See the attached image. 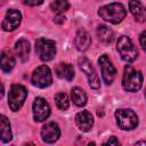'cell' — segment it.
<instances>
[{
    "mask_svg": "<svg viewBox=\"0 0 146 146\" xmlns=\"http://www.w3.org/2000/svg\"><path fill=\"white\" fill-rule=\"evenodd\" d=\"M98 15L100 16V18H103L104 21L111 24H119L124 19L127 15V10L122 3L113 2L102 6L98 9Z\"/></svg>",
    "mask_w": 146,
    "mask_h": 146,
    "instance_id": "obj_1",
    "label": "cell"
},
{
    "mask_svg": "<svg viewBox=\"0 0 146 146\" xmlns=\"http://www.w3.org/2000/svg\"><path fill=\"white\" fill-rule=\"evenodd\" d=\"M143 86V74L131 67L130 65H127L124 67V73L122 78V87L124 90L129 92H136L138 91Z\"/></svg>",
    "mask_w": 146,
    "mask_h": 146,
    "instance_id": "obj_2",
    "label": "cell"
},
{
    "mask_svg": "<svg viewBox=\"0 0 146 146\" xmlns=\"http://www.w3.org/2000/svg\"><path fill=\"white\" fill-rule=\"evenodd\" d=\"M116 49H117L121 58L123 60H125L127 63L133 62L138 56L137 48L135 47L131 39L127 35H121L119 38L117 43H116Z\"/></svg>",
    "mask_w": 146,
    "mask_h": 146,
    "instance_id": "obj_3",
    "label": "cell"
},
{
    "mask_svg": "<svg viewBox=\"0 0 146 146\" xmlns=\"http://www.w3.org/2000/svg\"><path fill=\"white\" fill-rule=\"evenodd\" d=\"M115 120L122 130H133L138 125L137 114L129 108H120L115 112Z\"/></svg>",
    "mask_w": 146,
    "mask_h": 146,
    "instance_id": "obj_4",
    "label": "cell"
},
{
    "mask_svg": "<svg viewBox=\"0 0 146 146\" xmlns=\"http://www.w3.org/2000/svg\"><path fill=\"white\" fill-rule=\"evenodd\" d=\"M35 52L42 62L54 59L56 55V43L50 39L40 38L35 41Z\"/></svg>",
    "mask_w": 146,
    "mask_h": 146,
    "instance_id": "obj_5",
    "label": "cell"
},
{
    "mask_svg": "<svg viewBox=\"0 0 146 146\" xmlns=\"http://www.w3.org/2000/svg\"><path fill=\"white\" fill-rule=\"evenodd\" d=\"M27 96V90L24 86L22 84H13L9 89V95H8V105L13 112L18 111Z\"/></svg>",
    "mask_w": 146,
    "mask_h": 146,
    "instance_id": "obj_6",
    "label": "cell"
},
{
    "mask_svg": "<svg viewBox=\"0 0 146 146\" xmlns=\"http://www.w3.org/2000/svg\"><path fill=\"white\" fill-rule=\"evenodd\" d=\"M31 82L38 88H47L52 83V75L50 68L46 65L36 67L31 76Z\"/></svg>",
    "mask_w": 146,
    "mask_h": 146,
    "instance_id": "obj_7",
    "label": "cell"
},
{
    "mask_svg": "<svg viewBox=\"0 0 146 146\" xmlns=\"http://www.w3.org/2000/svg\"><path fill=\"white\" fill-rule=\"evenodd\" d=\"M98 64H99V67L102 71V76H103L105 84H107V86L112 84L116 76V70H115L114 65L112 64V62L110 60V58L107 57V55H102L98 58Z\"/></svg>",
    "mask_w": 146,
    "mask_h": 146,
    "instance_id": "obj_8",
    "label": "cell"
},
{
    "mask_svg": "<svg viewBox=\"0 0 146 146\" xmlns=\"http://www.w3.org/2000/svg\"><path fill=\"white\" fill-rule=\"evenodd\" d=\"M78 65L80 67V70L86 73L87 78H88V82H89V86L92 88V89H98L100 87V82H99V78L95 71V68L92 67L91 63L89 62L88 58L86 57H81L79 58L78 60Z\"/></svg>",
    "mask_w": 146,
    "mask_h": 146,
    "instance_id": "obj_9",
    "label": "cell"
},
{
    "mask_svg": "<svg viewBox=\"0 0 146 146\" xmlns=\"http://www.w3.org/2000/svg\"><path fill=\"white\" fill-rule=\"evenodd\" d=\"M50 115V106L42 97H36L33 102V117L36 122H42Z\"/></svg>",
    "mask_w": 146,
    "mask_h": 146,
    "instance_id": "obj_10",
    "label": "cell"
},
{
    "mask_svg": "<svg viewBox=\"0 0 146 146\" xmlns=\"http://www.w3.org/2000/svg\"><path fill=\"white\" fill-rule=\"evenodd\" d=\"M60 129L56 122H48L41 128V138L47 144H52L58 140Z\"/></svg>",
    "mask_w": 146,
    "mask_h": 146,
    "instance_id": "obj_11",
    "label": "cell"
},
{
    "mask_svg": "<svg viewBox=\"0 0 146 146\" xmlns=\"http://www.w3.org/2000/svg\"><path fill=\"white\" fill-rule=\"evenodd\" d=\"M22 22V14L16 9H9L2 21V29L7 32H11L16 30Z\"/></svg>",
    "mask_w": 146,
    "mask_h": 146,
    "instance_id": "obj_12",
    "label": "cell"
},
{
    "mask_svg": "<svg viewBox=\"0 0 146 146\" xmlns=\"http://www.w3.org/2000/svg\"><path fill=\"white\" fill-rule=\"evenodd\" d=\"M75 123L81 131L88 132L91 130V128L94 125V117L90 112L81 111L75 115Z\"/></svg>",
    "mask_w": 146,
    "mask_h": 146,
    "instance_id": "obj_13",
    "label": "cell"
},
{
    "mask_svg": "<svg viewBox=\"0 0 146 146\" xmlns=\"http://www.w3.org/2000/svg\"><path fill=\"white\" fill-rule=\"evenodd\" d=\"M74 44H75V48L79 50V51H84L87 50L90 44H91V36L90 34L83 30V29H80L76 34H75V38H74Z\"/></svg>",
    "mask_w": 146,
    "mask_h": 146,
    "instance_id": "obj_14",
    "label": "cell"
},
{
    "mask_svg": "<svg viewBox=\"0 0 146 146\" xmlns=\"http://www.w3.org/2000/svg\"><path fill=\"white\" fill-rule=\"evenodd\" d=\"M129 9L133 15L137 22H145L146 21V8L139 0H130L129 1Z\"/></svg>",
    "mask_w": 146,
    "mask_h": 146,
    "instance_id": "obj_15",
    "label": "cell"
},
{
    "mask_svg": "<svg viewBox=\"0 0 146 146\" xmlns=\"http://www.w3.org/2000/svg\"><path fill=\"white\" fill-rule=\"evenodd\" d=\"M55 73L59 79L71 81V80H73V76H74V68L71 64L59 63L55 67Z\"/></svg>",
    "mask_w": 146,
    "mask_h": 146,
    "instance_id": "obj_16",
    "label": "cell"
},
{
    "mask_svg": "<svg viewBox=\"0 0 146 146\" xmlns=\"http://www.w3.org/2000/svg\"><path fill=\"white\" fill-rule=\"evenodd\" d=\"M15 52L17 55V57L22 60L25 62L29 57V52H30V43L27 40L25 39H21L15 43Z\"/></svg>",
    "mask_w": 146,
    "mask_h": 146,
    "instance_id": "obj_17",
    "label": "cell"
},
{
    "mask_svg": "<svg viewBox=\"0 0 146 146\" xmlns=\"http://www.w3.org/2000/svg\"><path fill=\"white\" fill-rule=\"evenodd\" d=\"M97 36H98L99 41L104 44H110L114 40L113 31L105 25H99L97 27Z\"/></svg>",
    "mask_w": 146,
    "mask_h": 146,
    "instance_id": "obj_18",
    "label": "cell"
},
{
    "mask_svg": "<svg viewBox=\"0 0 146 146\" xmlns=\"http://www.w3.org/2000/svg\"><path fill=\"white\" fill-rule=\"evenodd\" d=\"M15 66V58L8 50L1 52V70L5 73H9Z\"/></svg>",
    "mask_w": 146,
    "mask_h": 146,
    "instance_id": "obj_19",
    "label": "cell"
},
{
    "mask_svg": "<svg viewBox=\"0 0 146 146\" xmlns=\"http://www.w3.org/2000/svg\"><path fill=\"white\" fill-rule=\"evenodd\" d=\"M71 98H72L73 103L76 106H79V107H82V106H84L87 104V94L80 87H74L72 89V91H71Z\"/></svg>",
    "mask_w": 146,
    "mask_h": 146,
    "instance_id": "obj_20",
    "label": "cell"
},
{
    "mask_svg": "<svg viewBox=\"0 0 146 146\" xmlns=\"http://www.w3.org/2000/svg\"><path fill=\"white\" fill-rule=\"evenodd\" d=\"M0 131H1V141L2 143H8L11 140V129H10V123L8 119L2 115L1 116V123H0Z\"/></svg>",
    "mask_w": 146,
    "mask_h": 146,
    "instance_id": "obj_21",
    "label": "cell"
},
{
    "mask_svg": "<svg viewBox=\"0 0 146 146\" xmlns=\"http://www.w3.org/2000/svg\"><path fill=\"white\" fill-rule=\"evenodd\" d=\"M55 103H56V106L60 111H66L70 106L68 96L65 92H58V94L55 95Z\"/></svg>",
    "mask_w": 146,
    "mask_h": 146,
    "instance_id": "obj_22",
    "label": "cell"
},
{
    "mask_svg": "<svg viewBox=\"0 0 146 146\" xmlns=\"http://www.w3.org/2000/svg\"><path fill=\"white\" fill-rule=\"evenodd\" d=\"M70 8V2L67 0H54L50 3V9L57 14H62Z\"/></svg>",
    "mask_w": 146,
    "mask_h": 146,
    "instance_id": "obj_23",
    "label": "cell"
},
{
    "mask_svg": "<svg viewBox=\"0 0 146 146\" xmlns=\"http://www.w3.org/2000/svg\"><path fill=\"white\" fill-rule=\"evenodd\" d=\"M139 43H140L143 50L146 51V31H144V32L139 35Z\"/></svg>",
    "mask_w": 146,
    "mask_h": 146,
    "instance_id": "obj_24",
    "label": "cell"
},
{
    "mask_svg": "<svg viewBox=\"0 0 146 146\" xmlns=\"http://www.w3.org/2000/svg\"><path fill=\"white\" fill-rule=\"evenodd\" d=\"M23 2L27 6H39L43 2V0H23Z\"/></svg>",
    "mask_w": 146,
    "mask_h": 146,
    "instance_id": "obj_25",
    "label": "cell"
},
{
    "mask_svg": "<svg viewBox=\"0 0 146 146\" xmlns=\"http://www.w3.org/2000/svg\"><path fill=\"white\" fill-rule=\"evenodd\" d=\"M104 144H106V145H119V144H120V141L116 139V137H114V136H113V137H111L108 140H106Z\"/></svg>",
    "mask_w": 146,
    "mask_h": 146,
    "instance_id": "obj_26",
    "label": "cell"
},
{
    "mask_svg": "<svg viewBox=\"0 0 146 146\" xmlns=\"http://www.w3.org/2000/svg\"><path fill=\"white\" fill-rule=\"evenodd\" d=\"M54 22H55V23H58V24H62V23H64V22H65V17H63V16L58 15V16L54 19Z\"/></svg>",
    "mask_w": 146,
    "mask_h": 146,
    "instance_id": "obj_27",
    "label": "cell"
},
{
    "mask_svg": "<svg viewBox=\"0 0 146 146\" xmlns=\"http://www.w3.org/2000/svg\"><path fill=\"white\" fill-rule=\"evenodd\" d=\"M140 144H146V140H140V141H137V145H140Z\"/></svg>",
    "mask_w": 146,
    "mask_h": 146,
    "instance_id": "obj_28",
    "label": "cell"
},
{
    "mask_svg": "<svg viewBox=\"0 0 146 146\" xmlns=\"http://www.w3.org/2000/svg\"><path fill=\"white\" fill-rule=\"evenodd\" d=\"M145 97H146V90H145Z\"/></svg>",
    "mask_w": 146,
    "mask_h": 146,
    "instance_id": "obj_29",
    "label": "cell"
}]
</instances>
